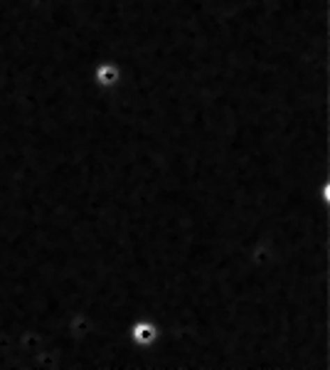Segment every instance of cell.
<instances>
[{"instance_id":"6da1fadb","label":"cell","mask_w":330,"mask_h":370,"mask_svg":"<svg viewBox=\"0 0 330 370\" xmlns=\"http://www.w3.org/2000/svg\"><path fill=\"white\" fill-rule=\"evenodd\" d=\"M128 339H131V343H134L136 348L148 350V353L153 355V360H155V368H158L155 346H158V341H160V326L153 321V318H148V316L134 318V321H131V326H128Z\"/></svg>"},{"instance_id":"7a4b0ae2","label":"cell","mask_w":330,"mask_h":370,"mask_svg":"<svg viewBox=\"0 0 330 370\" xmlns=\"http://www.w3.org/2000/svg\"><path fill=\"white\" fill-rule=\"evenodd\" d=\"M121 82V67L111 59H104L94 67V84L102 91H111Z\"/></svg>"}]
</instances>
